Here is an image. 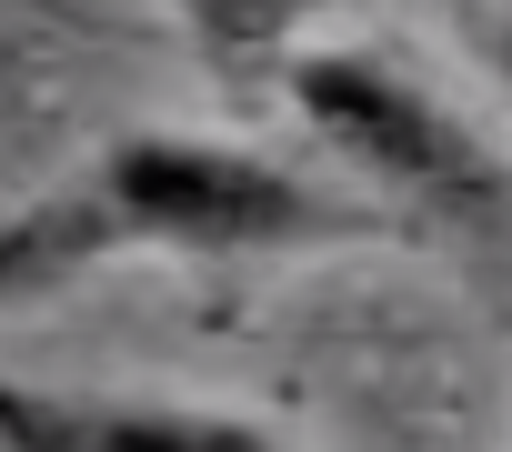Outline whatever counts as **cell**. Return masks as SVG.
I'll use <instances>...</instances> for the list:
<instances>
[{
    "mask_svg": "<svg viewBox=\"0 0 512 452\" xmlns=\"http://www.w3.org/2000/svg\"><path fill=\"white\" fill-rule=\"evenodd\" d=\"M282 101L352 171V191L382 201L412 242H452L492 282H512V161L422 71H402L372 41H312L292 51Z\"/></svg>",
    "mask_w": 512,
    "mask_h": 452,
    "instance_id": "obj_1",
    "label": "cell"
},
{
    "mask_svg": "<svg viewBox=\"0 0 512 452\" xmlns=\"http://www.w3.org/2000/svg\"><path fill=\"white\" fill-rule=\"evenodd\" d=\"M131 252L161 262H312V252H412V232L352 181H312L272 151L201 131H121L101 151Z\"/></svg>",
    "mask_w": 512,
    "mask_h": 452,
    "instance_id": "obj_2",
    "label": "cell"
},
{
    "mask_svg": "<svg viewBox=\"0 0 512 452\" xmlns=\"http://www.w3.org/2000/svg\"><path fill=\"white\" fill-rule=\"evenodd\" d=\"M0 452H302V442L241 402L0 382Z\"/></svg>",
    "mask_w": 512,
    "mask_h": 452,
    "instance_id": "obj_3",
    "label": "cell"
},
{
    "mask_svg": "<svg viewBox=\"0 0 512 452\" xmlns=\"http://www.w3.org/2000/svg\"><path fill=\"white\" fill-rule=\"evenodd\" d=\"M121 252H131V211H121L111 171L81 161L71 181H51V191L0 211V322L51 302V292H71V282H91V272H111Z\"/></svg>",
    "mask_w": 512,
    "mask_h": 452,
    "instance_id": "obj_4",
    "label": "cell"
},
{
    "mask_svg": "<svg viewBox=\"0 0 512 452\" xmlns=\"http://www.w3.org/2000/svg\"><path fill=\"white\" fill-rule=\"evenodd\" d=\"M342 11H352V0H171L181 41L201 51V71H211L231 101L282 91L292 51H312V31L342 21Z\"/></svg>",
    "mask_w": 512,
    "mask_h": 452,
    "instance_id": "obj_5",
    "label": "cell"
}]
</instances>
